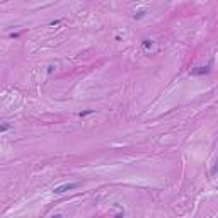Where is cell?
Returning <instances> with one entry per match:
<instances>
[{"label": "cell", "instance_id": "3957f363", "mask_svg": "<svg viewBox=\"0 0 218 218\" xmlns=\"http://www.w3.org/2000/svg\"><path fill=\"white\" fill-rule=\"evenodd\" d=\"M154 44H155L154 39H143V41H142V46H143L145 49H152V48H154Z\"/></svg>", "mask_w": 218, "mask_h": 218}, {"label": "cell", "instance_id": "6da1fadb", "mask_svg": "<svg viewBox=\"0 0 218 218\" xmlns=\"http://www.w3.org/2000/svg\"><path fill=\"white\" fill-rule=\"evenodd\" d=\"M79 187V182H65V184H60V186L55 187V194H63L66 191H73V189H77Z\"/></svg>", "mask_w": 218, "mask_h": 218}, {"label": "cell", "instance_id": "7a4b0ae2", "mask_svg": "<svg viewBox=\"0 0 218 218\" xmlns=\"http://www.w3.org/2000/svg\"><path fill=\"white\" fill-rule=\"evenodd\" d=\"M210 72V66H196L191 70V75H208Z\"/></svg>", "mask_w": 218, "mask_h": 218}, {"label": "cell", "instance_id": "52a82bcc", "mask_svg": "<svg viewBox=\"0 0 218 218\" xmlns=\"http://www.w3.org/2000/svg\"><path fill=\"white\" fill-rule=\"evenodd\" d=\"M53 70H55V66H53V65H49V66H48V73H51Z\"/></svg>", "mask_w": 218, "mask_h": 218}, {"label": "cell", "instance_id": "5b68a950", "mask_svg": "<svg viewBox=\"0 0 218 218\" xmlns=\"http://www.w3.org/2000/svg\"><path fill=\"white\" fill-rule=\"evenodd\" d=\"M9 129H10V124H7V123L0 124V133H5V131H9Z\"/></svg>", "mask_w": 218, "mask_h": 218}, {"label": "cell", "instance_id": "8992f818", "mask_svg": "<svg viewBox=\"0 0 218 218\" xmlns=\"http://www.w3.org/2000/svg\"><path fill=\"white\" fill-rule=\"evenodd\" d=\"M94 113V109H87V111H82V113H79V116L80 118H85V116H89V114Z\"/></svg>", "mask_w": 218, "mask_h": 218}, {"label": "cell", "instance_id": "277c9868", "mask_svg": "<svg viewBox=\"0 0 218 218\" xmlns=\"http://www.w3.org/2000/svg\"><path fill=\"white\" fill-rule=\"evenodd\" d=\"M145 14H147V10L140 9V10H138L137 14H135V19H137V21H140V19H143V17H145Z\"/></svg>", "mask_w": 218, "mask_h": 218}]
</instances>
